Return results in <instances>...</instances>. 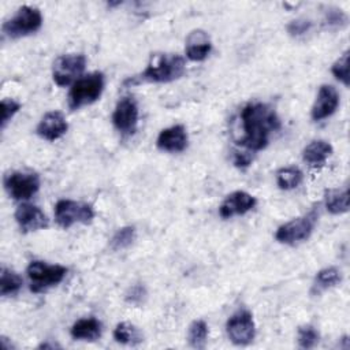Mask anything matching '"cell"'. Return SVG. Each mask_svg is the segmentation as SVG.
<instances>
[{
  "label": "cell",
  "instance_id": "cell-2",
  "mask_svg": "<svg viewBox=\"0 0 350 350\" xmlns=\"http://www.w3.org/2000/svg\"><path fill=\"white\" fill-rule=\"evenodd\" d=\"M186 70L185 59L176 53L152 55L145 70L137 77L139 82H172L179 79Z\"/></svg>",
  "mask_w": 350,
  "mask_h": 350
},
{
  "label": "cell",
  "instance_id": "cell-17",
  "mask_svg": "<svg viewBox=\"0 0 350 350\" xmlns=\"http://www.w3.org/2000/svg\"><path fill=\"white\" fill-rule=\"evenodd\" d=\"M212 49V42L205 30H191L186 38V56L193 62L206 59Z\"/></svg>",
  "mask_w": 350,
  "mask_h": 350
},
{
  "label": "cell",
  "instance_id": "cell-8",
  "mask_svg": "<svg viewBox=\"0 0 350 350\" xmlns=\"http://www.w3.org/2000/svg\"><path fill=\"white\" fill-rule=\"evenodd\" d=\"M86 66L82 53H67L59 56L52 66V78L57 86H68L81 78Z\"/></svg>",
  "mask_w": 350,
  "mask_h": 350
},
{
  "label": "cell",
  "instance_id": "cell-20",
  "mask_svg": "<svg viewBox=\"0 0 350 350\" xmlns=\"http://www.w3.org/2000/svg\"><path fill=\"white\" fill-rule=\"evenodd\" d=\"M342 280V275H340V271L335 267H327V268H323L317 272V275L314 276V280H313V284H312V290L310 293L313 295H319L321 294L323 291L336 286L339 282Z\"/></svg>",
  "mask_w": 350,
  "mask_h": 350
},
{
  "label": "cell",
  "instance_id": "cell-16",
  "mask_svg": "<svg viewBox=\"0 0 350 350\" xmlns=\"http://www.w3.org/2000/svg\"><path fill=\"white\" fill-rule=\"evenodd\" d=\"M189 142L186 129L182 124H175L160 131L156 145L163 152L178 153L186 149Z\"/></svg>",
  "mask_w": 350,
  "mask_h": 350
},
{
  "label": "cell",
  "instance_id": "cell-29",
  "mask_svg": "<svg viewBox=\"0 0 350 350\" xmlns=\"http://www.w3.org/2000/svg\"><path fill=\"white\" fill-rule=\"evenodd\" d=\"M21 109V104L12 98H3L1 100V129L7 126V123L12 119V116Z\"/></svg>",
  "mask_w": 350,
  "mask_h": 350
},
{
  "label": "cell",
  "instance_id": "cell-4",
  "mask_svg": "<svg viewBox=\"0 0 350 350\" xmlns=\"http://www.w3.org/2000/svg\"><path fill=\"white\" fill-rule=\"evenodd\" d=\"M42 25V15L37 7L23 5L3 23V33L10 38H19L33 34L40 30Z\"/></svg>",
  "mask_w": 350,
  "mask_h": 350
},
{
  "label": "cell",
  "instance_id": "cell-21",
  "mask_svg": "<svg viewBox=\"0 0 350 350\" xmlns=\"http://www.w3.org/2000/svg\"><path fill=\"white\" fill-rule=\"evenodd\" d=\"M325 208L332 215H340L349 211L347 189H331L325 191Z\"/></svg>",
  "mask_w": 350,
  "mask_h": 350
},
{
  "label": "cell",
  "instance_id": "cell-27",
  "mask_svg": "<svg viewBox=\"0 0 350 350\" xmlns=\"http://www.w3.org/2000/svg\"><path fill=\"white\" fill-rule=\"evenodd\" d=\"M320 335L316 331V328L313 325H302L298 328V335H297V340H298V346L302 349H312L319 343Z\"/></svg>",
  "mask_w": 350,
  "mask_h": 350
},
{
  "label": "cell",
  "instance_id": "cell-25",
  "mask_svg": "<svg viewBox=\"0 0 350 350\" xmlns=\"http://www.w3.org/2000/svg\"><path fill=\"white\" fill-rule=\"evenodd\" d=\"M206 336H208V325L204 320H194L187 332V340L189 345L194 349H204L206 345Z\"/></svg>",
  "mask_w": 350,
  "mask_h": 350
},
{
  "label": "cell",
  "instance_id": "cell-22",
  "mask_svg": "<svg viewBox=\"0 0 350 350\" xmlns=\"http://www.w3.org/2000/svg\"><path fill=\"white\" fill-rule=\"evenodd\" d=\"M113 339L122 345H138L144 340V336L135 325L122 321L113 329Z\"/></svg>",
  "mask_w": 350,
  "mask_h": 350
},
{
  "label": "cell",
  "instance_id": "cell-13",
  "mask_svg": "<svg viewBox=\"0 0 350 350\" xmlns=\"http://www.w3.org/2000/svg\"><path fill=\"white\" fill-rule=\"evenodd\" d=\"M15 220L23 232L46 228L49 226L46 215L33 204H21L15 211Z\"/></svg>",
  "mask_w": 350,
  "mask_h": 350
},
{
  "label": "cell",
  "instance_id": "cell-30",
  "mask_svg": "<svg viewBox=\"0 0 350 350\" xmlns=\"http://www.w3.org/2000/svg\"><path fill=\"white\" fill-rule=\"evenodd\" d=\"M310 27H312V22H310L309 19L298 18V19L291 21V22L287 25V31H288L290 36L298 37V36H302V34H305L306 31H309Z\"/></svg>",
  "mask_w": 350,
  "mask_h": 350
},
{
  "label": "cell",
  "instance_id": "cell-23",
  "mask_svg": "<svg viewBox=\"0 0 350 350\" xmlns=\"http://www.w3.org/2000/svg\"><path fill=\"white\" fill-rule=\"evenodd\" d=\"M304 174L298 167H283L276 172V183L282 190H291L301 185Z\"/></svg>",
  "mask_w": 350,
  "mask_h": 350
},
{
  "label": "cell",
  "instance_id": "cell-32",
  "mask_svg": "<svg viewBox=\"0 0 350 350\" xmlns=\"http://www.w3.org/2000/svg\"><path fill=\"white\" fill-rule=\"evenodd\" d=\"M145 295H146L145 287L141 284H135L126 294V301L130 304H134V305H139L144 301Z\"/></svg>",
  "mask_w": 350,
  "mask_h": 350
},
{
  "label": "cell",
  "instance_id": "cell-14",
  "mask_svg": "<svg viewBox=\"0 0 350 350\" xmlns=\"http://www.w3.org/2000/svg\"><path fill=\"white\" fill-rule=\"evenodd\" d=\"M256 204L257 200L252 194L238 190L228 194L224 198L219 208V213L223 219H228L235 215H245L246 212L252 211L256 206Z\"/></svg>",
  "mask_w": 350,
  "mask_h": 350
},
{
  "label": "cell",
  "instance_id": "cell-19",
  "mask_svg": "<svg viewBox=\"0 0 350 350\" xmlns=\"http://www.w3.org/2000/svg\"><path fill=\"white\" fill-rule=\"evenodd\" d=\"M70 334L75 340H96L101 335V323L94 317L79 319L72 324Z\"/></svg>",
  "mask_w": 350,
  "mask_h": 350
},
{
  "label": "cell",
  "instance_id": "cell-26",
  "mask_svg": "<svg viewBox=\"0 0 350 350\" xmlns=\"http://www.w3.org/2000/svg\"><path fill=\"white\" fill-rule=\"evenodd\" d=\"M135 239V227L134 226H124L119 228L112 239H111V249L112 250H123L129 247Z\"/></svg>",
  "mask_w": 350,
  "mask_h": 350
},
{
  "label": "cell",
  "instance_id": "cell-6",
  "mask_svg": "<svg viewBox=\"0 0 350 350\" xmlns=\"http://www.w3.org/2000/svg\"><path fill=\"white\" fill-rule=\"evenodd\" d=\"M317 216H319V212L316 208H313L306 215L287 221L286 224L280 226L276 230L275 232L276 241L286 245H297L299 242L306 241L314 228Z\"/></svg>",
  "mask_w": 350,
  "mask_h": 350
},
{
  "label": "cell",
  "instance_id": "cell-10",
  "mask_svg": "<svg viewBox=\"0 0 350 350\" xmlns=\"http://www.w3.org/2000/svg\"><path fill=\"white\" fill-rule=\"evenodd\" d=\"M226 331L234 345H249L256 335V325L249 310H239L234 313L226 324Z\"/></svg>",
  "mask_w": 350,
  "mask_h": 350
},
{
  "label": "cell",
  "instance_id": "cell-33",
  "mask_svg": "<svg viewBox=\"0 0 350 350\" xmlns=\"http://www.w3.org/2000/svg\"><path fill=\"white\" fill-rule=\"evenodd\" d=\"M252 161L250 154H247V152H235L234 153V164L237 167H247Z\"/></svg>",
  "mask_w": 350,
  "mask_h": 350
},
{
  "label": "cell",
  "instance_id": "cell-11",
  "mask_svg": "<svg viewBox=\"0 0 350 350\" xmlns=\"http://www.w3.org/2000/svg\"><path fill=\"white\" fill-rule=\"evenodd\" d=\"M115 129L123 135H131L138 123V105L133 97H122L112 113Z\"/></svg>",
  "mask_w": 350,
  "mask_h": 350
},
{
  "label": "cell",
  "instance_id": "cell-18",
  "mask_svg": "<svg viewBox=\"0 0 350 350\" xmlns=\"http://www.w3.org/2000/svg\"><path fill=\"white\" fill-rule=\"evenodd\" d=\"M331 154H332L331 144L324 139H316L305 146L302 152V159L310 167H320L325 163V160Z\"/></svg>",
  "mask_w": 350,
  "mask_h": 350
},
{
  "label": "cell",
  "instance_id": "cell-7",
  "mask_svg": "<svg viewBox=\"0 0 350 350\" xmlns=\"http://www.w3.org/2000/svg\"><path fill=\"white\" fill-rule=\"evenodd\" d=\"M94 211L90 204L72 201V200H59L55 205V219L56 223L63 228H70L75 223L88 224L93 220Z\"/></svg>",
  "mask_w": 350,
  "mask_h": 350
},
{
  "label": "cell",
  "instance_id": "cell-12",
  "mask_svg": "<svg viewBox=\"0 0 350 350\" xmlns=\"http://www.w3.org/2000/svg\"><path fill=\"white\" fill-rule=\"evenodd\" d=\"M339 105V94L332 85H321L312 107L310 116L313 120L319 122L331 116Z\"/></svg>",
  "mask_w": 350,
  "mask_h": 350
},
{
  "label": "cell",
  "instance_id": "cell-1",
  "mask_svg": "<svg viewBox=\"0 0 350 350\" xmlns=\"http://www.w3.org/2000/svg\"><path fill=\"white\" fill-rule=\"evenodd\" d=\"M242 135L238 144L249 150L264 149L269 142V135L280 129V119L268 104L250 103L241 111Z\"/></svg>",
  "mask_w": 350,
  "mask_h": 350
},
{
  "label": "cell",
  "instance_id": "cell-24",
  "mask_svg": "<svg viewBox=\"0 0 350 350\" xmlns=\"http://www.w3.org/2000/svg\"><path fill=\"white\" fill-rule=\"evenodd\" d=\"M23 284L22 278L15 273L14 271L3 267L1 273H0V294L3 297L8 295H15Z\"/></svg>",
  "mask_w": 350,
  "mask_h": 350
},
{
  "label": "cell",
  "instance_id": "cell-9",
  "mask_svg": "<svg viewBox=\"0 0 350 350\" xmlns=\"http://www.w3.org/2000/svg\"><path fill=\"white\" fill-rule=\"evenodd\" d=\"M3 183L14 200H29L40 189V176L34 172L14 171L4 176Z\"/></svg>",
  "mask_w": 350,
  "mask_h": 350
},
{
  "label": "cell",
  "instance_id": "cell-28",
  "mask_svg": "<svg viewBox=\"0 0 350 350\" xmlns=\"http://www.w3.org/2000/svg\"><path fill=\"white\" fill-rule=\"evenodd\" d=\"M331 71L338 81L345 86H349V51L343 52V55L332 64Z\"/></svg>",
  "mask_w": 350,
  "mask_h": 350
},
{
  "label": "cell",
  "instance_id": "cell-15",
  "mask_svg": "<svg viewBox=\"0 0 350 350\" xmlns=\"http://www.w3.org/2000/svg\"><path fill=\"white\" fill-rule=\"evenodd\" d=\"M68 124L66 118L59 111L46 112L37 124V134L46 141H56L67 133Z\"/></svg>",
  "mask_w": 350,
  "mask_h": 350
},
{
  "label": "cell",
  "instance_id": "cell-3",
  "mask_svg": "<svg viewBox=\"0 0 350 350\" xmlns=\"http://www.w3.org/2000/svg\"><path fill=\"white\" fill-rule=\"evenodd\" d=\"M105 79L100 71L90 72L75 81L68 92L67 103L70 109H79L81 107L89 105L97 101L104 90Z\"/></svg>",
  "mask_w": 350,
  "mask_h": 350
},
{
  "label": "cell",
  "instance_id": "cell-31",
  "mask_svg": "<svg viewBox=\"0 0 350 350\" xmlns=\"http://www.w3.org/2000/svg\"><path fill=\"white\" fill-rule=\"evenodd\" d=\"M325 22L328 23V26L342 27L347 23V16L342 10L328 8L327 12H325Z\"/></svg>",
  "mask_w": 350,
  "mask_h": 350
},
{
  "label": "cell",
  "instance_id": "cell-5",
  "mask_svg": "<svg viewBox=\"0 0 350 350\" xmlns=\"http://www.w3.org/2000/svg\"><path fill=\"white\" fill-rule=\"evenodd\" d=\"M26 272L30 280V290L33 293H42L49 287L59 284L67 275V268L59 264H46L34 260L27 265Z\"/></svg>",
  "mask_w": 350,
  "mask_h": 350
}]
</instances>
